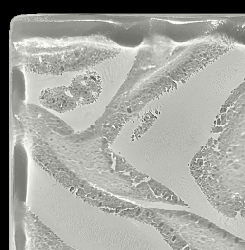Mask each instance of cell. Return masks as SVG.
<instances>
[{"instance_id":"1","label":"cell","mask_w":245,"mask_h":250,"mask_svg":"<svg viewBox=\"0 0 245 250\" xmlns=\"http://www.w3.org/2000/svg\"><path fill=\"white\" fill-rule=\"evenodd\" d=\"M101 78L95 71H86L75 76L68 86L72 97L79 106L95 101L102 92Z\"/></svg>"},{"instance_id":"2","label":"cell","mask_w":245,"mask_h":250,"mask_svg":"<svg viewBox=\"0 0 245 250\" xmlns=\"http://www.w3.org/2000/svg\"><path fill=\"white\" fill-rule=\"evenodd\" d=\"M39 101L45 107L59 112L73 110L78 106L68 87L65 86L43 89Z\"/></svg>"},{"instance_id":"3","label":"cell","mask_w":245,"mask_h":250,"mask_svg":"<svg viewBox=\"0 0 245 250\" xmlns=\"http://www.w3.org/2000/svg\"><path fill=\"white\" fill-rule=\"evenodd\" d=\"M144 215L149 218H151L154 216L153 212L149 210H146L144 213Z\"/></svg>"}]
</instances>
